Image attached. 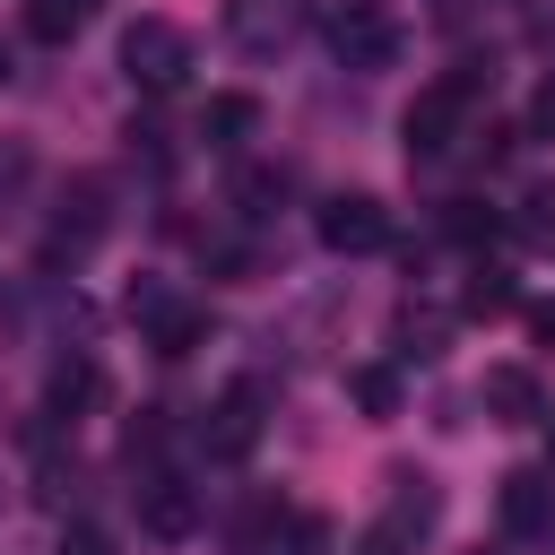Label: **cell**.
I'll use <instances>...</instances> for the list:
<instances>
[{
	"label": "cell",
	"mask_w": 555,
	"mask_h": 555,
	"mask_svg": "<svg viewBox=\"0 0 555 555\" xmlns=\"http://www.w3.org/2000/svg\"><path fill=\"white\" fill-rule=\"evenodd\" d=\"M9 78H17V52H9V43H0V87H9Z\"/></svg>",
	"instance_id": "22"
},
{
	"label": "cell",
	"mask_w": 555,
	"mask_h": 555,
	"mask_svg": "<svg viewBox=\"0 0 555 555\" xmlns=\"http://www.w3.org/2000/svg\"><path fill=\"white\" fill-rule=\"evenodd\" d=\"M191 26H173V17H130L121 26V69H130V87H147V95H173L182 78H191Z\"/></svg>",
	"instance_id": "2"
},
{
	"label": "cell",
	"mask_w": 555,
	"mask_h": 555,
	"mask_svg": "<svg viewBox=\"0 0 555 555\" xmlns=\"http://www.w3.org/2000/svg\"><path fill=\"white\" fill-rule=\"evenodd\" d=\"M330 43H338L347 69H390V61H399V26H390L373 0H347V9L330 17Z\"/></svg>",
	"instance_id": "4"
},
{
	"label": "cell",
	"mask_w": 555,
	"mask_h": 555,
	"mask_svg": "<svg viewBox=\"0 0 555 555\" xmlns=\"http://www.w3.org/2000/svg\"><path fill=\"white\" fill-rule=\"evenodd\" d=\"M139 451H165V425H156V408L130 425V460H139Z\"/></svg>",
	"instance_id": "19"
},
{
	"label": "cell",
	"mask_w": 555,
	"mask_h": 555,
	"mask_svg": "<svg viewBox=\"0 0 555 555\" xmlns=\"http://www.w3.org/2000/svg\"><path fill=\"white\" fill-rule=\"evenodd\" d=\"M538 338H546V347H555V312H538Z\"/></svg>",
	"instance_id": "23"
},
{
	"label": "cell",
	"mask_w": 555,
	"mask_h": 555,
	"mask_svg": "<svg viewBox=\"0 0 555 555\" xmlns=\"http://www.w3.org/2000/svg\"><path fill=\"white\" fill-rule=\"evenodd\" d=\"M347 399H356L364 416H399V373H390V364H356V373H347Z\"/></svg>",
	"instance_id": "15"
},
{
	"label": "cell",
	"mask_w": 555,
	"mask_h": 555,
	"mask_svg": "<svg viewBox=\"0 0 555 555\" xmlns=\"http://www.w3.org/2000/svg\"><path fill=\"white\" fill-rule=\"evenodd\" d=\"M130 321H147V347L156 356H191L208 338V312L199 304H165L156 286H130Z\"/></svg>",
	"instance_id": "6"
},
{
	"label": "cell",
	"mask_w": 555,
	"mask_h": 555,
	"mask_svg": "<svg viewBox=\"0 0 555 555\" xmlns=\"http://www.w3.org/2000/svg\"><path fill=\"white\" fill-rule=\"evenodd\" d=\"M451 234H460V243H486V234H494V208H486V199H460V208H451Z\"/></svg>",
	"instance_id": "16"
},
{
	"label": "cell",
	"mask_w": 555,
	"mask_h": 555,
	"mask_svg": "<svg viewBox=\"0 0 555 555\" xmlns=\"http://www.w3.org/2000/svg\"><path fill=\"white\" fill-rule=\"evenodd\" d=\"M251 130H260V95H208L199 104V139L208 147H243Z\"/></svg>",
	"instance_id": "13"
},
{
	"label": "cell",
	"mask_w": 555,
	"mask_h": 555,
	"mask_svg": "<svg viewBox=\"0 0 555 555\" xmlns=\"http://www.w3.org/2000/svg\"><path fill=\"white\" fill-rule=\"evenodd\" d=\"M529 130H538V139H555V78L538 87V104H529Z\"/></svg>",
	"instance_id": "21"
},
{
	"label": "cell",
	"mask_w": 555,
	"mask_h": 555,
	"mask_svg": "<svg viewBox=\"0 0 555 555\" xmlns=\"http://www.w3.org/2000/svg\"><path fill=\"white\" fill-rule=\"evenodd\" d=\"M295 26H304V0H225V35L243 52H278Z\"/></svg>",
	"instance_id": "8"
},
{
	"label": "cell",
	"mask_w": 555,
	"mask_h": 555,
	"mask_svg": "<svg viewBox=\"0 0 555 555\" xmlns=\"http://www.w3.org/2000/svg\"><path fill=\"white\" fill-rule=\"evenodd\" d=\"M477 399H486V416H494V425H538V416H546V390H538V373H529V364H486Z\"/></svg>",
	"instance_id": "7"
},
{
	"label": "cell",
	"mask_w": 555,
	"mask_h": 555,
	"mask_svg": "<svg viewBox=\"0 0 555 555\" xmlns=\"http://www.w3.org/2000/svg\"><path fill=\"white\" fill-rule=\"evenodd\" d=\"M546 442H555V416H546Z\"/></svg>",
	"instance_id": "24"
},
{
	"label": "cell",
	"mask_w": 555,
	"mask_h": 555,
	"mask_svg": "<svg viewBox=\"0 0 555 555\" xmlns=\"http://www.w3.org/2000/svg\"><path fill=\"white\" fill-rule=\"evenodd\" d=\"M321 243L330 251H382L390 243V208L373 191H338V199H321Z\"/></svg>",
	"instance_id": "5"
},
{
	"label": "cell",
	"mask_w": 555,
	"mask_h": 555,
	"mask_svg": "<svg viewBox=\"0 0 555 555\" xmlns=\"http://www.w3.org/2000/svg\"><path fill=\"white\" fill-rule=\"evenodd\" d=\"M503 529H512V538L555 529V486H546V468H512V477H503Z\"/></svg>",
	"instance_id": "11"
},
{
	"label": "cell",
	"mask_w": 555,
	"mask_h": 555,
	"mask_svg": "<svg viewBox=\"0 0 555 555\" xmlns=\"http://www.w3.org/2000/svg\"><path fill=\"white\" fill-rule=\"evenodd\" d=\"M468 104H477V69H442V78H425L416 87V104H408V156H451L460 139H468Z\"/></svg>",
	"instance_id": "1"
},
{
	"label": "cell",
	"mask_w": 555,
	"mask_h": 555,
	"mask_svg": "<svg viewBox=\"0 0 555 555\" xmlns=\"http://www.w3.org/2000/svg\"><path fill=\"white\" fill-rule=\"evenodd\" d=\"M95 399H104V373H95L87 356L52 364V390H43V416H52V425H78V408H95Z\"/></svg>",
	"instance_id": "12"
},
{
	"label": "cell",
	"mask_w": 555,
	"mask_h": 555,
	"mask_svg": "<svg viewBox=\"0 0 555 555\" xmlns=\"http://www.w3.org/2000/svg\"><path fill=\"white\" fill-rule=\"evenodd\" d=\"M321 546H330V520L304 512V520H295V555H321Z\"/></svg>",
	"instance_id": "20"
},
{
	"label": "cell",
	"mask_w": 555,
	"mask_h": 555,
	"mask_svg": "<svg viewBox=\"0 0 555 555\" xmlns=\"http://www.w3.org/2000/svg\"><path fill=\"white\" fill-rule=\"evenodd\" d=\"M139 529H147V538H191V529H199V494H191L182 477H147V486H139Z\"/></svg>",
	"instance_id": "10"
},
{
	"label": "cell",
	"mask_w": 555,
	"mask_h": 555,
	"mask_svg": "<svg viewBox=\"0 0 555 555\" xmlns=\"http://www.w3.org/2000/svg\"><path fill=\"white\" fill-rule=\"evenodd\" d=\"M87 9H95V0H26V35H35V43H69V35L87 26Z\"/></svg>",
	"instance_id": "14"
},
{
	"label": "cell",
	"mask_w": 555,
	"mask_h": 555,
	"mask_svg": "<svg viewBox=\"0 0 555 555\" xmlns=\"http://www.w3.org/2000/svg\"><path fill=\"white\" fill-rule=\"evenodd\" d=\"M61 555H113V538H104V529H87V520H78V529H61Z\"/></svg>",
	"instance_id": "18"
},
{
	"label": "cell",
	"mask_w": 555,
	"mask_h": 555,
	"mask_svg": "<svg viewBox=\"0 0 555 555\" xmlns=\"http://www.w3.org/2000/svg\"><path fill=\"white\" fill-rule=\"evenodd\" d=\"M468 312H512V286H503V269H477V286H468Z\"/></svg>",
	"instance_id": "17"
},
{
	"label": "cell",
	"mask_w": 555,
	"mask_h": 555,
	"mask_svg": "<svg viewBox=\"0 0 555 555\" xmlns=\"http://www.w3.org/2000/svg\"><path fill=\"white\" fill-rule=\"evenodd\" d=\"M260 442V382H234L217 408H208V451L217 460H243Z\"/></svg>",
	"instance_id": "9"
},
{
	"label": "cell",
	"mask_w": 555,
	"mask_h": 555,
	"mask_svg": "<svg viewBox=\"0 0 555 555\" xmlns=\"http://www.w3.org/2000/svg\"><path fill=\"white\" fill-rule=\"evenodd\" d=\"M434 520H442V486H434V477H390L382 520H373L347 555H416V546L434 538Z\"/></svg>",
	"instance_id": "3"
}]
</instances>
